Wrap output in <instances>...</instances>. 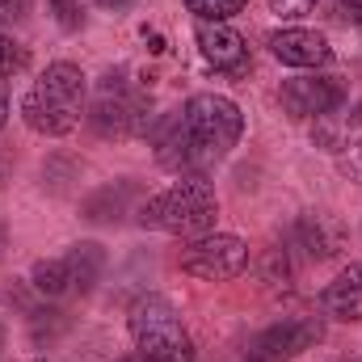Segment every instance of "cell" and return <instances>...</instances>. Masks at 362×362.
Segmentation results:
<instances>
[{
    "label": "cell",
    "instance_id": "1",
    "mask_svg": "<svg viewBox=\"0 0 362 362\" xmlns=\"http://www.w3.org/2000/svg\"><path fill=\"white\" fill-rule=\"evenodd\" d=\"M85 97H89V81L76 64H68V59L47 64V72L21 97V122L42 139H64L81 127Z\"/></svg>",
    "mask_w": 362,
    "mask_h": 362
},
{
    "label": "cell",
    "instance_id": "2",
    "mask_svg": "<svg viewBox=\"0 0 362 362\" xmlns=\"http://www.w3.org/2000/svg\"><path fill=\"white\" fill-rule=\"evenodd\" d=\"M135 219L148 232H165V236H181V240L206 236V232H215V219H219L215 185L202 173H189V177L173 181L169 189L144 198L139 211H135Z\"/></svg>",
    "mask_w": 362,
    "mask_h": 362
},
{
    "label": "cell",
    "instance_id": "3",
    "mask_svg": "<svg viewBox=\"0 0 362 362\" xmlns=\"http://www.w3.org/2000/svg\"><path fill=\"white\" fill-rule=\"evenodd\" d=\"M181 118H185V131H189V144H194V156H198V169L202 173L211 165L228 160V152L245 135V114L223 93H194L181 105Z\"/></svg>",
    "mask_w": 362,
    "mask_h": 362
},
{
    "label": "cell",
    "instance_id": "4",
    "mask_svg": "<svg viewBox=\"0 0 362 362\" xmlns=\"http://www.w3.org/2000/svg\"><path fill=\"white\" fill-rule=\"evenodd\" d=\"M127 329H131V341H135V354L144 362H194V337L189 329L181 325L177 308L165 299V295H144L135 299L131 316H127Z\"/></svg>",
    "mask_w": 362,
    "mask_h": 362
},
{
    "label": "cell",
    "instance_id": "5",
    "mask_svg": "<svg viewBox=\"0 0 362 362\" xmlns=\"http://www.w3.org/2000/svg\"><path fill=\"white\" fill-rule=\"evenodd\" d=\"M89 122L97 135L105 139H135V135H148L152 131V97L131 81L127 68H110L101 81H97V93H93L89 105Z\"/></svg>",
    "mask_w": 362,
    "mask_h": 362
},
{
    "label": "cell",
    "instance_id": "6",
    "mask_svg": "<svg viewBox=\"0 0 362 362\" xmlns=\"http://www.w3.org/2000/svg\"><path fill=\"white\" fill-rule=\"evenodd\" d=\"M177 266L181 274L202 278V282H232L249 270V245L232 232H206V236L185 240Z\"/></svg>",
    "mask_w": 362,
    "mask_h": 362
},
{
    "label": "cell",
    "instance_id": "7",
    "mask_svg": "<svg viewBox=\"0 0 362 362\" xmlns=\"http://www.w3.org/2000/svg\"><path fill=\"white\" fill-rule=\"evenodd\" d=\"M320 337H325V320L320 316H286V320H278L270 329H262L249 341V350L266 362H295L312 346H320Z\"/></svg>",
    "mask_w": 362,
    "mask_h": 362
},
{
    "label": "cell",
    "instance_id": "8",
    "mask_svg": "<svg viewBox=\"0 0 362 362\" xmlns=\"http://www.w3.org/2000/svg\"><path fill=\"white\" fill-rule=\"evenodd\" d=\"M278 101L291 118H329L341 101H346V85L337 76H320V72H303V76H291L282 81Z\"/></svg>",
    "mask_w": 362,
    "mask_h": 362
},
{
    "label": "cell",
    "instance_id": "9",
    "mask_svg": "<svg viewBox=\"0 0 362 362\" xmlns=\"http://www.w3.org/2000/svg\"><path fill=\"white\" fill-rule=\"evenodd\" d=\"M194 42H198L202 59L215 72H223V76H245L249 72V47L228 21H198L194 25Z\"/></svg>",
    "mask_w": 362,
    "mask_h": 362
},
{
    "label": "cell",
    "instance_id": "10",
    "mask_svg": "<svg viewBox=\"0 0 362 362\" xmlns=\"http://www.w3.org/2000/svg\"><path fill=\"white\" fill-rule=\"evenodd\" d=\"M270 55L286 68H303V72H320L333 64V47L325 34L303 30V25H286L270 34Z\"/></svg>",
    "mask_w": 362,
    "mask_h": 362
},
{
    "label": "cell",
    "instance_id": "11",
    "mask_svg": "<svg viewBox=\"0 0 362 362\" xmlns=\"http://www.w3.org/2000/svg\"><path fill=\"white\" fill-rule=\"evenodd\" d=\"M152 144H156V165L169 169V173H202L198 169V156H194V144H189V131H185V118L181 110L165 114L160 122H152Z\"/></svg>",
    "mask_w": 362,
    "mask_h": 362
},
{
    "label": "cell",
    "instance_id": "12",
    "mask_svg": "<svg viewBox=\"0 0 362 362\" xmlns=\"http://www.w3.org/2000/svg\"><path fill=\"white\" fill-rule=\"evenodd\" d=\"M295 240H299V249H303L312 262H329V257L341 253V245H346V228H341L333 215H325V211H308V215H299Z\"/></svg>",
    "mask_w": 362,
    "mask_h": 362
},
{
    "label": "cell",
    "instance_id": "13",
    "mask_svg": "<svg viewBox=\"0 0 362 362\" xmlns=\"http://www.w3.org/2000/svg\"><path fill=\"white\" fill-rule=\"evenodd\" d=\"M320 308H325V316H333L341 325H358L362 320V262L346 266L320 291Z\"/></svg>",
    "mask_w": 362,
    "mask_h": 362
},
{
    "label": "cell",
    "instance_id": "14",
    "mask_svg": "<svg viewBox=\"0 0 362 362\" xmlns=\"http://www.w3.org/2000/svg\"><path fill=\"white\" fill-rule=\"evenodd\" d=\"M139 202L144 198H139V185L135 181H114V185H101L89 202H85V219H93V223H118L127 211L135 215Z\"/></svg>",
    "mask_w": 362,
    "mask_h": 362
},
{
    "label": "cell",
    "instance_id": "15",
    "mask_svg": "<svg viewBox=\"0 0 362 362\" xmlns=\"http://www.w3.org/2000/svg\"><path fill=\"white\" fill-rule=\"evenodd\" d=\"M64 262H68V270H72L76 291L89 295L93 286H97V278H101V270H105V249H101L97 240H76V245H68Z\"/></svg>",
    "mask_w": 362,
    "mask_h": 362
},
{
    "label": "cell",
    "instance_id": "16",
    "mask_svg": "<svg viewBox=\"0 0 362 362\" xmlns=\"http://www.w3.org/2000/svg\"><path fill=\"white\" fill-rule=\"evenodd\" d=\"M30 286H34L42 299H64V295L76 291L72 270H68L64 257H38V262L30 266Z\"/></svg>",
    "mask_w": 362,
    "mask_h": 362
},
{
    "label": "cell",
    "instance_id": "17",
    "mask_svg": "<svg viewBox=\"0 0 362 362\" xmlns=\"http://www.w3.org/2000/svg\"><path fill=\"white\" fill-rule=\"evenodd\" d=\"M198 21H228L245 8V0H181Z\"/></svg>",
    "mask_w": 362,
    "mask_h": 362
},
{
    "label": "cell",
    "instance_id": "18",
    "mask_svg": "<svg viewBox=\"0 0 362 362\" xmlns=\"http://www.w3.org/2000/svg\"><path fill=\"white\" fill-rule=\"evenodd\" d=\"M21 68H25V47L13 42V38L4 34V25H0V81L13 76V72H21Z\"/></svg>",
    "mask_w": 362,
    "mask_h": 362
},
{
    "label": "cell",
    "instance_id": "19",
    "mask_svg": "<svg viewBox=\"0 0 362 362\" xmlns=\"http://www.w3.org/2000/svg\"><path fill=\"white\" fill-rule=\"evenodd\" d=\"M312 8H316V0H270V13L282 17V21H299V17H308Z\"/></svg>",
    "mask_w": 362,
    "mask_h": 362
},
{
    "label": "cell",
    "instance_id": "20",
    "mask_svg": "<svg viewBox=\"0 0 362 362\" xmlns=\"http://www.w3.org/2000/svg\"><path fill=\"white\" fill-rule=\"evenodd\" d=\"M51 8H55V17H59L64 30H81V21H85L81 0H51Z\"/></svg>",
    "mask_w": 362,
    "mask_h": 362
},
{
    "label": "cell",
    "instance_id": "21",
    "mask_svg": "<svg viewBox=\"0 0 362 362\" xmlns=\"http://www.w3.org/2000/svg\"><path fill=\"white\" fill-rule=\"evenodd\" d=\"M30 4H34V0H0V25L21 21V17L30 13Z\"/></svg>",
    "mask_w": 362,
    "mask_h": 362
},
{
    "label": "cell",
    "instance_id": "22",
    "mask_svg": "<svg viewBox=\"0 0 362 362\" xmlns=\"http://www.w3.org/2000/svg\"><path fill=\"white\" fill-rule=\"evenodd\" d=\"M337 8H341V17H346L350 25L362 30V0H337Z\"/></svg>",
    "mask_w": 362,
    "mask_h": 362
},
{
    "label": "cell",
    "instance_id": "23",
    "mask_svg": "<svg viewBox=\"0 0 362 362\" xmlns=\"http://www.w3.org/2000/svg\"><path fill=\"white\" fill-rule=\"evenodd\" d=\"M4 122H8V85L0 81V131H4Z\"/></svg>",
    "mask_w": 362,
    "mask_h": 362
},
{
    "label": "cell",
    "instance_id": "24",
    "mask_svg": "<svg viewBox=\"0 0 362 362\" xmlns=\"http://www.w3.org/2000/svg\"><path fill=\"white\" fill-rule=\"evenodd\" d=\"M4 253H8V223L0 219V262H4Z\"/></svg>",
    "mask_w": 362,
    "mask_h": 362
},
{
    "label": "cell",
    "instance_id": "25",
    "mask_svg": "<svg viewBox=\"0 0 362 362\" xmlns=\"http://www.w3.org/2000/svg\"><path fill=\"white\" fill-rule=\"evenodd\" d=\"M97 4H101V8H127L131 0H97Z\"/></svg>",
    "mask_w": 362,
    "mask_h": 362
},
{
    "label": "cell",
    "instance_id": "26",
    "mask_svg": "<svg viewBox=\"0 0 362 362\" xmlns=\"http://www.w3.org/2000/svg\"><path fill=\"white\" fill-rule=\"evenodd\" d=\"M232 362H266V358H257L253 350H245V354H236V358H232Z\"/></svg>",
    "mask_w": 362,
    "mask_h": 362
},
{
    "label": "cell",
    "instance_id": "27",
    "mask_svg": "<svg viewBox=\"0 0 362 362\" xmlns=\"http://www.w3.org/2000/svg\"><path fill=\"white\" fill-rule=\"evenodd\" d=\"M118 362H144V358H139V354H131V358H118Z\"/></svg>",
    "mask_w": 362,
    "mask_h": 362
},
{
    "label": "cell",
    "instance_id": "28",
    "mask_svg": "<svg viewBox=\"0 0 362 362\" xmlns=\"http://www.w3.org/2000/svg\"><path fill=\"white\" fill-rule=\"evenodd\" d=\"M34 362H42V358H34Z\"/></svg>",
    "mask_w": 362,
    "mask_h": 362
},
{
    "label": "cell",
    "instance_id": "29",
    "mask_svg": "<svg viewBox=\"0 0 362 362\" xmlns=\"http://www.w3.org/2000/svg\"><path fill=\"white\" fill-rule=\"evenodd\" d=\"M245 4H249V0H245Z\"/></svg>",
    "mask_w": 362,
    "mask_h": 362
}]
</instances>
